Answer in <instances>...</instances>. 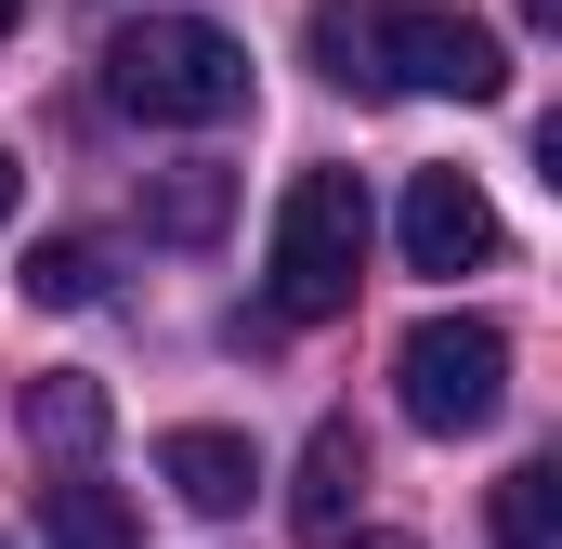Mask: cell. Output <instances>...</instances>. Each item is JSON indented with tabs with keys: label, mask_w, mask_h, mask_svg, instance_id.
Instances as JSON below:
<instances>
[{
	"label": "cell",
	"mask_w": 562,
	"mask_h": 549,
	"mask_svg": "<svg viewBox=\"0 0 562 549\" xmlns=\"http://www.w3.org/2000/svg\"><path fill=\"white\" fill-rule=\"evenodd\" d=\"M314 66L340 92H445V105H497L510 92L497 26H471L445 0H314Z\"/></svg>",
	"instance_id": "6da1fadb"
},
{
	"label": "cell",
	"mask_w": 562,
	"mask_h": 549,
	"mask_svg": "<svg viewBox=\"0 0 562 549\" xmlns=\"http://www.w3.org/2000/svg\"><path fill=\"white\" fill-rule=\"evenodd\" d=\"M105 105L157 119V132H223V119H249V40L210 13H132L105 40Z\"/></svg>",
	"instance_id": "7a4b0ae2"
},
{
	"label": "cell",
	"mask_w": 562,
	"mask_h": 549,
	"mask_svg": "<svg viewBox=\"0 0 562 549\" xmlns=\"http://www.w3.org/2000/svg\"><path fill=\"white\" fill-rule=\"evenodd\" d=\"M367 288V183L353 170H301L276 210V327H327Z\"/></svg>",
	"instance_id": "3957f363"
},
{
	"label": "cell",
	"mask_w": 562,
	"mask_h": 549,
	"mask_svg": "<svg viewBox=\"0 0 562 549\" xmlns=\"http://www.w3.org/2000/svg\"><path fill=\"white\" fill-rule=\"evenodd\" d=\"M393 406L419 418V432H484V418L510 406V340L484 327V314H431L406 327V354H393Z\"/></svg>",
	"instance_id": "277c9868"
},
{
	"label": "cell",
	"mask_w": 562,
	"mask_h": 549,
	"mask_svg": "<svg viewBox=\"0 0 562 549\" xmlns=\"http://www.w3.org/2000/svg\"><path fill=\"white\" fill-rule=\"evenodd\" d=\"M406 262L419 274H484L497 262V197L471 183V170H406Z\"/></svg>",
	"instance_id": "5b68a950"
},
{
	"label": "cell",
	"mask_w": 562,
	"mask_h": 549,
	"mask_svg": "<svg viewBox=\"0 0 562 549\" xmlns=\"http://www.w3.org/2000/svg\"><path fill=\"white\" fill-rule=\"evenodd\" d=\"M157 471H170V497H183L196 524H236V511H249V484H262L249 432H210V418H183V432L157 445Z\"/></svg>",
	"instance_id": "8992f818"
},
{
	"label": "cell",
	"mask_w": 562,
	"mask_h": 549,
	"mask_svg": "<svg viewBox=\"0 0 562 549\" xmlns=\"http://www.w3.org/2000/svg\"><path fill=\"white\" fill-rule=\"evenodd\" d=\"M353 497H367V432H353V418H314V445H301V484H288L301 537H314V549H340V537H353Z\"/></svg>",
	"instance_id": "52a82bcc"
},
{
	"label": "cell",
	"mask_w": 562,
	"mask_h": 549,
	"mask_svg": "<svg viewBox=\"0 0 562 549\" xmlns=\"http://www.w3.org/2000/svg\"><path fill=\"white\" fill-rule=\"evenodd\" d=\"M105 380H92V367H40V380H26V445H40V458H66V471H79V458H92V445H105Z\"/></svg>",
	"instance_id": "ba28073f"
},
{
	"label": "cell",
	"mask_w": 562,
	"mask_h": 549,
	"mask_svg": "<svg viewBox=\"0 0 562 549\" xmlns=\"http://www.w3.org/2000/svg\"><path fill=\"white\" fill-rule=\"evenodd\" d=\"M40 537H53V549H144V524H132V497L92 484V458H79V471L40 497Z\"/></svg>",
	"instance_id": "9c48e42d"
},
{
	"label": "cell",
	"mask_w": 562,
	"mask_h": 549,
	"mask_svg": "<svg viewBox=\"0 0 562 549\" xmlns=\"http://www.w3.org/2000/svg\"><path fill=\"white\" fill-rule=\"evenodd\" d=\"M223 223H236V183H223V170H157V183H144V236H170V249H210Z\"/></svg>",
	"instance_id": "30bf717a"
},
{
	"label": "cell",
	"mask_w": 562,
	"mask_h": 549,
	"mask_svg": "<svg viewBox=\"0 0 562 549\" xmlns=\"http://www.w3.org/2000/svg\"><path fill=\"white\" fill-rule=\"evenodd\" d=\"M497 549H562V471L550 458L497 471Z\"/></svg>",
	"instance_id": "8fae6325"
},
{
	"label": "cell",
	"mask_w": 562,
	"mask_h": 549,
	"mask_svg": "<svg viewBox=\"0 0 562 549\" xmlns=\"http://www.w3.org/2000/svg\"><path fill=\"white\" fill-rule=\"evenodd\" d=\"M26 301H53V314L105 301V249H92V236H40V249H26Z\"/></svg>",
	"instance_id": "7c38bea8"
},
{
	"label": "cell",
	"mask_w": 562,
	"mask_h": 549,
	"mask_svg": "<svg viewBox=\"0 0 562 549\" xmlns=\"http://www.w3.org/2000/svg\"><path fill=\"white\" fill-rule=\"evenodd\" d=\"M13 197H26V170H13V144H0V223H13Z\"/></svg>",
	"instance_id": "4fadbf2b"
},
{
	"label": "cell",
	"mask_w": 562,
	"mask_h": 549,
	"mask_svg": "<svg viewBox=\"0 0 562 549\" xmlns=\"http://www.w3.org/2000/svg\"><path fill=\"white\" fill-rule=\"evenodd\" d=\"M524 26H562V0H524Z\"/></svg>",
	"instance_id": "5bb4252c"
},
{
	"label": "cell",
	"mask_w": 562,
	"mask_h": 549,
	"mask_svg": "<svg viewBox=\"0 0 562 549\" xmlns=\"http://www.w3.org/2000/svg\"><path fill=\"white\" fill-rule=\"evenodd\" d=\"M367 549H419V537H367Z\"/></svg>",
	"instance_id": "9a60e30c"
},
{
	"label": "cell",
	"mask_w": 562,
	"mask_h": 549,
	"mask_svg": "<svg viewBox=\"0 0 562 549\" xmlns=\"http://www.w3.org/2000/svg\"><path fill=\"white\" fill-rule=\"evenodd\" d=\"M13 13H26V0H0V26H13Z\"/></svg>",
	"instance_id": "2e32d148"
}]
</instances>
